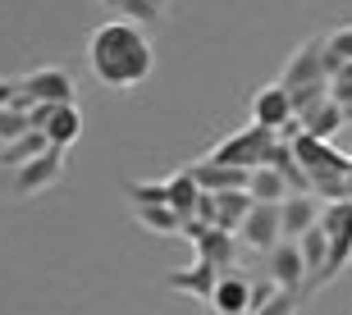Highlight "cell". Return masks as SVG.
<instances>
[{
	"label": "cell",
	"mask_w": 352,
	"mask_h": 315,
	"mask_svg": "<svg viewBox=\"0 0 352 315\" xmlns=\"http://www.w3.org/2000/svg\"><path fill=\"white\" fill-rule=\"evenodd\" d=\"M87 69L96 73L101 87H115V92H133L151 78L156 69V46H151V32L129 19H105V23L91 27L87 37Z\"/></svg>",
	"instance_id": "6da1fadb"
},
{
	"label": "cell",
	"mask_w": 352,
	"mask_h": 315,
	"mask_svg": "<svg viewBox=\"0 0 352 315\" xmlns=\"http://www.w3.org/2000/svg\"><path fill=\"white\" fill-rule=\"evenodd\" d=\"M274 146H279V132L248 124V128L229 132L224 142L210 146L206 160H215V165H229V170H243V174H256V170H265V165H270Z\"/></svg>",
	"instance_id": "7a4b0ae2"
},
{
	"label": "cell",
	"mask_w": 352,
	"mask_h": 315,
	"mask_svg": "<svg viewBox=\"0 0 352 315\" xmlns=\"http://www.w3.org/2000/svg\"><path fill=\"white\" fill-rule=\"evenodd\" d=\"M320 229L329 233V265H325V283L339 279L352 265V201H334L320 215Z\"/></svg>",
	"instance_id": "3957f363"
},
{
	"label": "cell",
	"mask_w": 352,
	"mask_h": 315,
	"mask_svg": "<svg viewBox=\"0 0 352 315\" xmlns=\"http://www.w3.org/2000/svg\"><path fill=\"white\" fill-rule=\"evenodd\" d=\"M316 82H329V78H325V37H307L298 51L288 55L284 73H279V87H284V92L316 87Z\"/></svg>",
	"instance_id": "277c9868"
},
{
	"label": "cell",
	"mask_w": 352,
	"mask_h": 315,
	"mask_svg": "<svg viewBox=\"0 0 352 315\" xmlns=\"http://www.w3.org/2000/svg\"><path fill=\"white\" fill-rule=\"evenodd\" d=\"M188 237H192V256L210 270L229 275L238 261V233H224V229H201V224H188Z\"/></svg>",
	"instance_id": "5b68a950"
},
{
	"label": "cell",
	"mask_w": 352,
	"mask_h": 315,
	"mask_svg": "<svg viewBox=\"0 0 352 315\" xmlns=\"http://www.w3.org/2000/svg\"><path fill=\"white\" fill-rule=\"evenodd\" d=\"M265 279H270L279 292H293V297L307 292V261H302L298 242H279V247L265 256Z\"/></svg>",
	"instance_id": "8992f818"
},
{
	"label": "cell",
	"mask_w": 352,
	"mask_h": 315,
	"mask_svg": "<svg viewBox=\"0 0 352 315\" xmlns=\"http://www.w3.org/2000/svg\"><path fill=\"white\" fill-rule=\"evenodd\" d=\"M23 82V92L32 96L37 105H78L74 96H78V87H74V78H69L65 69H32L28 78H19Z\"/></svg>",
	"instance_id": "52a82bcc"
},
{
	"label": "cell",
	"mask_w": 352,
	"mask_h": 315,
	"mask_svg": "<svg viewBox=\"0 0 352 315\" xmlns=\"http://www.w3.org/2000/svg\"><path fill=\"white\" fill-rule=\"evenodd\" d=\"M60 178H65V151H46V156H37L32 165H23V170L14 174V192L19 197H41Z\"/></svg>",
	"instance_id": "ba28073f"
},
{
	"label": "cell",
	"mask_w": 352,
	"mask_h": 315,
	"mask_svg": "<svg viewBox=\"0 0 352 315\" xmlns=\"http://www.w3.org/2000/svg\"><path fill=\"white\" fill-rule=\"evenodd\" d=\"M293 119H298L293 115V96H288L279 82H270V87H261V92L252 96V124H256V128L284 132Z\"/></svg>",
	"instance_id": "9c48e42d"
},
{
	"label": "cell",
	"mask_w": 352,
	"mask_h": 315,
	"mask_svg": "<svg viewBox=\"0 0 352 315\" xmlns=\"http://www.w3.org/2000/svg\"><path fill=\"white\" fill-rule=\"evenodd\" d=\"M320 215H325V201L307 192V197H288L279 206V224H284V242H302V237L320 229Z\"/></svg>",
	"instance_id": "30bf717a"
},
{
	"label": "cell",
	"mask_w": 352,
	"mask_h": 315,
	"mask_svg": "<svg viewBox=\"0 0 352 315\" xmlns=\"http://www.w3.org/2000/svg\"><path fill=\"white\" fill-rule=\"evenodd\" d=\"M238 237L248 242L252 251H265L270 256L279 242H284V224H279V206H252L248 224L238 229Z\"/></svg>",
	"instance_id": "8fae6325"
},
{
	"label": "cell",
	"mask_w": 352,
	"mask_h": 315,
	"mask_svg": "<svg viewBox=\"0 0 352 315\" xmlns=\"http://www.w3.org/2000/svg\"><path fill=\"white\" fill-rule=\"evenodd\" d=\"M165 288L188 292V297H197V302L210 306V297H215V288H220V270H210V265L192 261L188 270H170V275H165Z\"/></svg>",
	"instance_id": "7c38bea8"
},
{
	"label": "cell",
	"mask_w": 352,
	"mask_h": 315,
	"mask_svg": "<svg viewBox=\"0 0 352 315\" xmlns=\"http://www.w3.org/2000/svg\"><path fill=\"white\" fill-rule=\"evenodd\" d=\"M210 311L215 315H252V279L238 275V270L220 275V288L210 297Z\"/></svg>",
	"instance_id": "4fadbf2b"
},
{
	"label": "cell",
	"mask_w": 352,
	"mask_h": 315,
	"mask_svg": "<svg viewBox=\"0 0 352 315\" xmlns=\"http://www.w3.org/2000/svg\"><path fill=\"white\" fill-rule=\"evenodd\" d=\"M188 170H192V178L201 183V192H210V197H220V192H248V183H252V174L215 165V160H197Z\"/></svg>",
	"instance_id": "5bb4252c"
},
{
	"label": "cell",
	"mask_w": 352,
	"mask_h": 315,
	"mask_svg": "<svg viewBox=\"0 0 352 315\" xmlns=\"http://www.w3.org/2000/svg\"><path fill=\"white\" fill-rule=\"evenodd\" d=\"M165 187H170V210L179 215L183 224H192L197 220V206H201V197H206V192H201V183L192 178V170H188V165H183V170H174L170 178H165Z\"/></svg>",
	"instance_id": "9a60e30c"
},
{
	"label": "cell",
	"mask_w": 352,
	"mask_h": 315,
	"mask_svg": "<svg viewBox=\"0 0 352 315\" xmlns=\"http://www.w3.org/2000/svg\"><path fill=\"white\" fill-rule=\"evenodd\" d=\"M41 132H46V142H51L55 151H69V146L82 137V110L78 105H55Z\"/></svg>",
	"instance_id": "2e32d148"
},
{
	"label": "cell",
	"mask_w": 352,
	"mask_h": 315,
	"mask_svg": "<svg viewBox=\"0 0 352 315\" xmlns=\"http://www.w3.org/2000/svg\"><path fill=\"white\" fill-rule=\"evenodd\" d=\"M343 124H348V115H343V105L325 101L320 110H311V115L302 119V132H307V137H316V142H334V137L343 132Z\"/></svg>",
	"instance_id": "e0dca14e"
},
{
	"label": "cell",
	"mask_w": 352,
	"mask_h": 315,
	"mask_svg": "<svg viewBox=\"0 0 352 315\" xmlns=\"http://www.w3.org/2000/svg\"><path fill=\"white\" fill-rule=\"evenodd\" d=\"M46 151H55V146L46 142V132H37V128H32L28 137H19L14 146H0V165L19 174L23 165H32V160H37V156H46Z\"/></svg>",
	"instance_id": "ac0fdd59"
},
{
	"label": "cell",
	"mask_w": 352,
	"mask_h": 315,
	"mask_svg": "<svg viewBox=\"0 0 352 315\" xmlns=\"http://www.w3.org/2000/svg\"><path fill=\"white\" fill-rule=\"evenodd\" d=\"M248 197L256 201V206H284V201L293 197V192H288V183H284V178H279V174L270 170V165H265V170H256V174H252Z\"/></svg>",
	"instance_id": "d6986e66"
},
{
	"label": "cell",
	"mask_w": 352,
	"mask_h": 315,
	"mask_svg": "<svg viewBox=\"0 0 352 315\" xmlns=\"http://www.w3.org/2000/svg\"><path fill=\"white\" fill-rule=\"evenodd\" d=\"M133 220L142 224L146 233H156V237H179V233H188V224H183L170 206H156V210H133Z\"/></svg>",
	"instance_id": "ffe728a7"
},
{
	"label": "cell",
	"mask_w": 352,
	"mask_h": 315,
	"mask_svg": "<svg viewBox=\"0 0 352 315\" xmlns=\"http://www.w3.org/2000/svg\"><path fill=\"white\" fill-rule=\"evenodd\" d=\"M124 197L133 201V210H156V206H170V187H165V178L160 183L133 178V183H124Z\"/></svg>",
	"instance_id": "44dd1931"
},
{
	"label": "cell",
	"mask_w": 352,
	"mask_h": 315,
	"mask_svg": "<svg viewBox=\"0 0 352 315\" xmlns=\"http://www.w3.org/2000/svg\"><path fill=\"white\" fill-rule=\"evenodd\" d=\"M119 19H129V23H138V27H151V23L165 19V5H160V0H124V5H119Z\"/></svg>",
	"instance_id": "7402d4cb"
},
{
	"label": "cell",
	"mask_w": 352,
	"mask_h": 315,
	"mask_svg": "<svg viewBox=\"0 0 352 315\" xmlns=\"http://www.w3.org/2000/svg\"><path fill=\"white\" fill-rule=\"evenodd\" d=\"M28 132H32V119L28 115H19V110H0V146H14L19 142V137H28Z\"/></svg>",
	"instance_id": "603a6c76"
},
{
	"label": "cell",
	"mask_w": 352,
	"mask_h": 315,
	"mask_svg": "<svg viewBox=\"0 0 352 315\" xmlns=\"http://www.w3.org/2000/svg\"><path fill=\"white\" fill-rule=\"evenodd\" d=\"M325 51L339 60V65H352V27H339V32H329L325 37Z\"/></svg>",
	"instance_id": "cb8c5ba5"
},
{
	"label": "cell",
	"mask_w": 352,
	"mask_h": 315,
	"mask_svg": "<svg viewBox=\"0 0 352 315\" xmlns=\"http://www.w3.org/2000/svg\"><path fill=\"white\" fill-rule=\"evenodd\" d=\"M256 315H298V297H293V292H279V297H274L265 311H256Z\"/></svg>",
	"instance_id": "d4e9b609"
},
{
	"label": "cell",
	"mask_w": 352,
	"mask_h": 315,
	"mask_svg": "<svg viewBox=\"0 0 352 315\" xmlns=\"http://www.w3.org/2000/svg\"><path fill=\"white\" fill-rule=\"evenodd\" d=\"M19 96V78H0V110H10Z\"/></svg>",
	"instance_id": "484cf974"
},
{
	"label": "cell",
	"mask_w": 352,
	"mask_h": 315,
	"mask_svg": "<svg viewBox=\"0 0 352 315\" xmlns=\"http://www.w3.org/2000/svg\"><path fill=\"white\" fill-rule=\"evenodd\" d=\"M348 201H352V170H348Z\"/></svg>",
	"instance_id": "4316f807"
}]
</instances>
